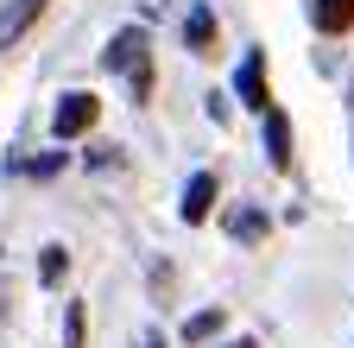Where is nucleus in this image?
Wrapping results in <instances>:
<instances>
[{
  "label": "nucleus",
  "instance_id": "1",
  "mask_svg": "<svg viewBox=\"0 0 354 348\" xmlns=\"http://www.w3.org/2000/svg\"><path fill=\"white\" fill-rule=\"evenodd\" d=\"M95 114H102V102L76 89V95H64V102H57V114H51V134H57V140H82L88 127H95Z\"/></svg>",
  "mask_w": 354,
  "mask_h": 348
},
{
  "label": "nucleus",
  "instance_id": "5",
  "mask_svg": "<svg viewBox=\"0 0 354 348\" xmlns=\"http://www.w3.org/2000/svg\"><path fill=\"white\" fill-rule=\"evenodd\" d=\"M133 57H146V32H140V26L114 32V45H108V70H133Z\"/></svg>",
  "mask_w": 354,
  "mask_h": 348
},
{
  "label": "nucleus",
  "instance_id": "14",
  "mask_svg": "<svg viewBox=\"0 0 354 348\" xmlns=\"http://www.w3.org/2000/svg\"><path fill=\"white\" fill-rule=\"evenodd\" d=\"M228 348H259V342H228Z\"/></svg>",
  "mask_w": 354,
  "mask_h": 348
},
{
  "label": "nucleus",
  "instance_id": "11",
  "mask_svg": "<svg viewBox=\"0 0 354 348\" xmlns=\"http://www.w3.org/2000/svg\"><path fill=\"white\" fill-rule=\"evenodd\" d=\"M228 235H234V241H259V235H266V215H253V209H247V215H234Z\"/></svg>",
  "mask_w": 354,
  "mask_h": 348
},
{
  "label": "nucleus",
  "instance_id": "4",
  "mask_svg": "<svg viewBox=\"0 0 354 348\" xmlns=\"http://www.w3.org/2000/svg\"><path fill=\"white\" fill-rule=\"evenodd\" d=\"M209 209H215V171H196L184 184V222H209Z\"/></svg>",
  "mask_w": 354,
  "mask_h": 348
},
{
  "label": "nucleus",
  "instance_id": "10",
  "mask_svg": "<svg viewBox=\"0 0 354 348\" xmlns=\"http://www.w3.org/2000/svg\"><path fill=\"white\" fill-rule=\"evenodd\" d=\"M64 273H70V253H64V247H44V266H38V279H44V285H57Z\"/></svg>",
  "mask_w": 354,
  "mask_h": 348
},
{
  "label": "nucleus",
  "instance_id": "7",
  "mask_svg": "<svg viewBox=\"0 0 354 348\" xmlns=\"http://www.w3.org/2000/svg\"><path fill=\"white\" fill-rule=\"evenodd\" d=\"M184 45H190V51H209V45H215V13H209V7H190V19H184Z\"/></svg>",
  "mask_w": 354,
  "mask_h": 348
},
{
  "label": "nucleus",
  "instance_id": "12",
  "mask_svg": "<svg viewBox=\"0 0 354 348\" xmlns=\"http://www.w3.org/2000/svg\"><path fill=\"white\" fill-rule=\"evenodd\" d=\"M215 329H221V311H203V317H190V323H184V336H190V342H209Z\"/></svg>",
  "mask_w": 354,
  "mask_h": 348
},
{
  "label": "nucleus",
  "instance_id": "8",
  "mask_svg": "<svg viewBox=\"0 0 354 348\" xmlns=\"http://www.w3.org/2000/svg\"><path fill=\"white\" fill-rule=\"evenodd\" d=\"M317 26H323V32L354 26V0H317Z\"/></svg>",
  "mask_w": 354,
  "mask_h": 348
},
{
  "label": "nucleus",
  "instance_id": "6",
  "mask_svg": "<svg viewBox=\"0 0 354 348\" xmlns=\"http://www.w3.org/2000/svg\"><path fill=\"white\" fill-rule=\"evenodd\" d=\"M241 102L247 108H266V57L259 51H247V64H241Z\"/></svg>",
  "mask_w": 354,
  "mask_h": 348
},
{
  "label": "nucleus",
  "instance_id": "2",
  "mask_svg": "<svg viewBox=\"0 0 354 348\" xmlns=\"http://www.w3.org/2000/svg\"><path fill=\"white\" fill-rule=\"evenodd\" d=\"M51 7V0H7V7H0V45H19L26 38V26Z\"/></svg>",
  "mask_w": 354,
  "mask_h": 348
},
{
  "label": "nucleus",
  "instance_id": "3",
  "mask_svg": "<svg viewBox=\"0 0 354 348\" xmlns=\"http://www.w3.org/2000/svg\"><path fill=\"white\" fill-rule=\"evenodd\" d=\"M266 158H272V171H291V120L279 108H266Z\"/></svg>",
  "mask_w": 354,
  "mask_h": 348
},
{
  "label": "nucleus",
  "instance_id": "13",
  "mask_svg": "<svg viewBox=\"0 0 354 348\" xmlns=\"http://www.w3.org/2000/svg\"><path fill=\"white\" fill-rule=\"evenodd\" d=\"M140 348H165V336H158V329H146V336H140Z\"/></svg>",
  "mask_w": 354,
  "mask_h": 348
},
{
  "label": "nucleus",
  "instance_id": "9",
  "mask_svg": "<svg viewBox=\"0 0 354 348\" xmlns=\"http://www.w3.org/2000/svg\"><path fill=\"white\" fill-rule=\"evenodd\" d=\"M82 336H88V317H82V304H70L64 311V348H82Z\"/></svg>",
  "mask_w": 354,
  "mask_h": 348
}]
</instances>
